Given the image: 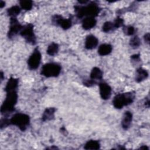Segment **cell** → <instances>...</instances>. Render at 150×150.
Returning <instances> with one entry per match:
<instances>
[{
  "label": "cell",
  "instance_id": "obj_1",
  "mask_svg": "<svg viewBox=\"0 0 150 150\" xmlns=\"http://www.w3.org/2000/svg\"><path fill=\"white\" fill-rule=\"evenodd\" d=\"M74 9L77 13V16L79 18H81L84 16H87V17L90 16L94 18L95 16H97L100 11L99 6L94 2L91 3L86 6H76Z\"/></svg>",
  "mask_w": 150,
  "mask_h": 150
},
{
  "label": "cell",
  "instance_id": "obj_2",
  "mask_svg": "<svg viewBox=\"0 0 150 150\" xmlns=\"http://www.w3.org/2000/svg\"><path fill=\"white\" fill-rule=\"evenodd\" d=\"M18 101L16 90L6 93V97L1 107V112L3 114L12 112L15 110V105Z\"/></svg>",
  "mask_w": 150,
  "mask_h": 150
},
{
  "label": "cell",
  "instance_id": "obj_3",
  "mask_svg": "<svg viewBox=\"0 0 150 150\" xmlns=\"http://www.w3.org/2000/svg\"><path fill=\"white\" fill-rule=\"evenodd\" d=\"M134 98L135 93L134 91L118 94L114 97L112 104L115 108L121 109L124 106L131 104Z\"/></svg>",
  "mask_w": 150,
  "mask_h": 150
},
{
  "label": "cell",
  "instance_id": "obj_4",
  "mask_svg": "<svg viewBox=\"0 0 150 150\" xmlns=\"http://www.w3.org/2000/svg\"><path fill=\"white\" fill-rule=\"evenodd\" d=\"M29 122V115L23 113H16L10 119L11 124L17 126L22 131H24L27 128Z\"/></svg>",
  "mask_w": 150,
  "mask_h": 150
},
{
  "label": "cell",
  "instance_id": "obj_5",
  "mask_svg": "<svg viewBox=\"0 0 150 150\" xmlns=\"http://www.w3.org/2000/svg\"><path fill=\"white\" fill-rule=\"evenodd\" d=\"M61 71V67L56 63H48L43 66L40 73L46 77H57Z\"/></svg>",
  "mask_w": 150,
  "mask_h": 150
},
{
  "label": "cell",
  "instance_id": "obj_6",
  "mask_svg": "<svg viewBox=\"0 0 150 150\" xmlns=\"http://www.w3.org/2000/svg\"><path fill=\"white\" fill-rule=\"evenodd\" d=\"M21 35L25 39L26 42L31 45H35L36 43V38L33 32V26L31 23H29L24 26L20 32Z\"/></svg>",
  "mask_w": 150,
  "mask_h": 150
},
{
  "label": "cell",
  "instance_id": "obj_7",
  "mask_svg": "<svg viewBox=\"0 0 150 150\" xmlns=\"http://www.w3.org/2000/svg\"><path fill=\"white\" fill-rule=\"evenodd\" d=\"M42 59L41 54L40 51L39 50L38 48L36 47L34 49L33 53L29 57L28 60V65L30 70H35L36 69L40 63V60Z\"/></svg>",
  "mask_w": 150,
  "mask_h": 150
},
{
  "label": "cell",
  "instance_id": "obj_8",
  "mask_svg": "<svg viewBox=\"0 0 150 150\" xmlns=\"http://www.w3.org/2000/svg\"><path fill=\"white\" fill-rule=\"evenodd\" d=\"M23 26L18 22L16 18H11L9 29L8 32V37L9 39L14 38L23 28Z\"/></svg>",
  "mask_w": 150,
  "mask_h": 150
},
{
  "label": "cell",
  "instance_id": "obj_9",
  "mask_svg": "<svg viewBox=\"0 0 150 150\" xmlns=\"http://www.w3.org/2000/svg\"><path fill=\"white\" fill-rule=\"evenodd\" d=\"M52 22L56 25L60 26L64 30L69 29L72 25L71 18L64 19L59 15H55L53 16Z\"/></svg>",
  "mask_w": 150,
  "mask_h": 150
},
{
  "label": "cell",
  "instance_id": "obj_10",
  "mask_svg": "<svg viewBox=\"0 0 150 150\" xmlns=\"http://www.w3.org/2000/svg\"><path fill=\"white\" fill-rule=\"evenodd\" d=\"M100 94L102 99L108 100L111 95V88L106 83L103 82L99 84Z\"/></svg>",
  "mask_w": 150,
  "mask_h": 150
},
{
  "label": "cell",
  "instance_id": "obj_11",
  "mask_svg": "<svg viewBox=\"0 0 150 150\" xmlns=\"http://www.w3.org/2000/svg\"><path fill=\"white\" fill-rule=\"evenodd\" d=\"M98 43V39L95 36L92 35H88L85 41V47L87 49H93L97 46Z\"/></svg>",
  "mask_w": 150,
  "mask_h": 150
},
{
  "label": "cell",
  "instance_id": "obj_12",
  "mask_svg": "<svg viewBox=\"0 0 150 150\" xmlns=\"http://www.w3.org/2000/svg\"><path fill=\"white\" fill-rule=\"evenodd\" d=\"M132 114L130 111H125L122 121H121V125L122 127L124 129H128V128L129 127L131 122H132Z\"/></svg>",
  "mask_w": 150,
  "mask_h": 150
},
{
  "label": "cell",
  "instance_id": "obj_13",
  "mask_svg": "<svg viewBox=\"0 0 150 150\" xmlns=\"http://www.w3.org/2000/svg\"><path fill=\"white\" fill-rule=\"evenodd\" d=\"M97 23V21L94 17H86L82 21V27L85 30H89L94 28Z\"/></svg>",
  "mask_w": 150,
  "mask_h": 150
},
{
  "label": "cell",
  "instance_id": "obj_14",
  "mask_svg": "<svg viewBox=\"0 0 150 150\" xmlns=\"http://www.w3.org/2000/svg\"><path fill=\"white\" fill-rule=\"evenodd\" d=\"M18 79L13 78V77H11L5 86V91L7 92L9 91H15L18 87Z\"/></svg>",
  "mask_w": 150,
  "mask_h": 150
},
{
  "label": "cell",
  "instance_id": "obj_15",
  "mask_svg": "<svg viewBox=\"0 0 150 150\" xmlns=\"http://www.w3.org/2000/svg\"><path fill=\"white\" fill-rule=\"evenodd\" d=\"M55 111H56V109L53 107H49L46 108L43 112V114L42 115V121H50L53 120L54 117Z\"/></svg>",
  "mask_w": 150,
  "mask_h": 150
},
{
  "label": "cell",
  "instance_id": "obj_16",
  "mask_svg": "<svg viewBox=\"0 0 150 150\" xmlns=\"http://www.w3.org/2000/svg\"><path fill=\"white\" fill-rule=\"evenodd\" d=\"M148 76V73L147 71L142 67H139L137 69L135 81L137 83H139L144 80H145Z\"/></svg>",
  "mask_w": 150,
  "mask_h": 150
},
{
  "label": "cell",
  "instance_id": "obj_17",
  "mask_svg": "<svg viewBox=\"0 0 150 150\" xmlns=\"http://www.w3.org/2000/svg\"><path fill=\"white\" fill-rule=\"evenodd\" d=\"M112 49V46L110 44H102L98 47V53L100 56H106L109 54L111 52Z\"/></svg>",
  "mask_w": 150,
  "mask_h": 150
},
{
  "label": "cell",
  "instance_id": "obj_18",
  "mask_svg": "<svg viewBox=\"0 0 150 150\" xmlns=\"http://www.w3.org/2000/svg\"><path fill=\"white\" fill-rule=\"evenodd\" d=\"M21 11V8L18 5L13 6L7 9V14L11 18H16Z\"/></svg>",
  "mask_w": 150,
  "mask_h": 150
},
{
  "label": "cell",
  "instance_id": "obj_19",
  "mask_svg": "<svg viewBox=\"0 0 150 150\" xmlns=\"http://www.w3.org/2000/svg\"><path fill=\"white\" fill-rule=\"evenodd\" d=\"M103 77V72L98 67H94L90 73V78L92 80H100Z\"/></svg>",
  "mask_w": 150,
  "mask_h": 150
},
{
  "label": "cell",
  "instance_id": "obj_20",
  "mask_svg": "<svg viewBox=\"0 0 150 150\" xmlns=\"http://www.w3.org/2000/svg\"><path fill=\"white\" fill-rule=\"evenodd\" d=\"M100 147V145L98 141L90 140L86 143L84 148L85 149H98Z\"/></svg>",
  "mask_w": 150,
  "mask_h": 150
},
{
  "label": "cell",
  "instance_id": "obj_21",
  "mask_svg": "<svg viewBox=\"0 0 150 150\" xmlns=\"http://www.w3.org/2000/svg\"><path fill=\"white\" fill-rule=\"evenodd\" d=\"M59 50V45L56 43H52L47 49V53L50 56L55 55Z\"/></svg>",
  "mask_w": 150,
  "mask_h": 150
},
{
  "label": "cell",
  "instance_id": "obj_22",
  "mask_svg": "<svg viewBox=\"0 0 150 150\" xmlns=\"http://www.w3.org/2000/svg\"><path fill=\"white\" fill-rule=\"evenodd\" d=\"M19 3L21 8L26 11L30 10L33 6V2L32 1H21Z\"/></svg>",
  "mask_w": 150,
  "mask_h": 150
},
{
  "label": "cell",
  "instance_id": "obj_23",
  "mask_svg": "<svg viewBox=\"0 0 150 150\" xmlns=\"http://www.w3.org/2000/svg\"><path fill=\"white\" fill-rule=\"evenodd\" d=\"M114 29H115L114 23L111 22H105L102 27L103 31L104 32H109Z\"/></svg>",
  "mask_w": 150,
  "mask_h": 150
},
{
  "label": "cell",
  "instance_id": "obj_24",
  "mask_svg": "<svg viewBox=\"0 0 150 150\" xmlns=\"http://www.w3.org/2000/svg\"><path fill=\"white\" fill-rule=\"evenodd\" d=\"M141 44V40L138 36H135L132 38L129 41V45L133 48H137Z\"/></svg>",
  "mask_w": 150,
  "mask_h": 150
},
{
  "label": "cell",
  "instance_id": "obj_25",
  "mask_svg": "<svg viewBox=\"0 0 150 150\" xmlns=\"http://www.w3.org/2000/svg\"><path fill=\"white\" fill-rule=\"evenodd\" d=\"M123 32L127 35H132L134 33L135 29L132 26H125L123 28Z\"/></svg>",
  "mask_w": 150,
  "mask_h": 150
},
{
  "label": "cell",
  "instance_id": "obj_26",
  "mask_svg": "<svg viewBox=\"0 0 150 150\" xmlns=\"http://www.w3.org/2000/svg\"><path fill=\"white\" fill-rule=\"evenodd\" d=\"M113 23H114V28L117 29V28H120V27H121V26H122L123 25V24H124V20L122 18H120V17H117L115 19V21L113 22Z\"/></svg>",
  "mask_w": 150,
  "mask_h": 150
},
{
  "label": "cell",
  "instance_id": "obj_27",
  "mask_svg": "<svg viewBox=\"0 0 150 150\" xmlns=\"http://www.w3.org/2000/svg\"><path fill=\"white\" fill-rule=\"evenodd\" d=\"M10 119L7 118H4L1 120V128L2 129L4 127H6L10 125Z\"/></svg>",
  "mask_w": 150,
  "mask_h": 150
},
{
  "label": "cell",
  "instance_id": "obj_28",
  "mask_svg": "<svg viewBox=\"0 0 150 150\" xmlns=\"http://www.w3.org/2000/svg\"><path fill=\"white\" fill-rule=\"evenodd\" d=\"M96 83L95 81L94 80H92V79H90V80H86L83 84L84 86H87V87H91L93 86V85H94Z\"/></svg>",
  "mask_w": 150,
  "mask_h": 150
},
{
  "label": "cell",
  "instance_id": "obj_29",
  "mask_svg": "<svg viewBox=\"0 0 150 150\" xmlns=\"http://www.w3.org/2000/svg\"><path fill=\"white\" fill-rule=\"evenodd\" d=\"M131 60L132 62H139L140 61V57H139V54H135L132 55L131 57Z\"/></svg>",
  "mask_w": 150,
  "mask_h": 150
},
{
  "label": "cell",
  "instance_id": "obj_30",
  "mask_svg": "<svg viewBox=\"0 0 150 150\" xmlns=\"http://www.w3.org/2000/svg\"><path fill=\"white\" fill-rule=\"evenodd\" d=\"M144 39L145 42H146L147 43H149V33H146L144 36Z\"/></svg>",
  "mask_w": 150,
  "mask_h": 150
},
{
  "label": "cell",
  "instance_id": "obj_31",
  "mask_svg": "<svg viewBox=\"0 0 150 150\" xmlns=\"http://www.w3.org/2000/svg\"><path fill=\"white\" fill-rule=\"evenodd\" d=\"M5 2L2 1H0V8H2L5 6Z\"/></svg>",
  "mask_w": 150,
  "mask_h": 150
},
{
  "label": "cell",
  "instance_id": "obj_32",
  "mask_svg": "<svg viewBox=\"0 0 150 150\" xmlns=\"http://www.w3.org/2000/svg\"><path fill=\"white\" fill-rule=\"evenodd\" d=\"M140 149H148V147H146V146H141V147H140Z\"/></svg>",
  "mask_w": 150,
  "mask_h": 150
},
{
  "label": "cell",
  "instance_id": "obj_33",
  "mask_svg": "<svg viewBox=\"0 0 150 150\" xmlns=\"http://www.w3.org/2000/svg\"><path fill=\"white\" fill-rule=\"evenodd\" d=\"M3 76H4L3 73L1 71V80H3Z\"/></svg>",
  "mask_w": 150,
  "mask_h": 150
}]
</instances>
